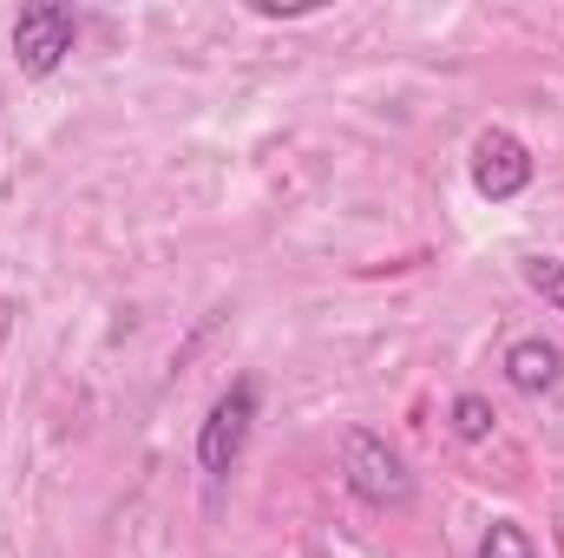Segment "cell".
Returning a JSON list of instances; mask_svg holds the SVG:
<instances>
[{
    "instance_id": "cell-7",
    "label": "cell",
    "mask_w": 564,
    "mask_h": 558,
    "mask_svg": "<svg viewBox=\"0 0 564 558\" xmlns=\"http://www.w3.org/2000/svg\"><path fill=\"white\" fill-rule=\"evenodd\" d=\"M492 401H486V395H459V401H453V433H459V440H486V433H492Z\"/></svg>"
},
{
    "instance_id": "cell-1",
    "label": "cell",
    "mask_w": 564,
    "mask_h": 558,
    "mask_svg": "<svg viewBox=\"0 0 564 558\" xmlns=\"http://www.w3.org/2000/svg\"><path fill=\"white\" fill-rule=\"evenodd\" d=\"M341 480H348V493H355L361 506H381V513L414 500L408 460H401L375 427H348V433H341Z\"/></svg>"
},
{
    "instance_id": "cell-6",
    "label": "cell",
    "mask_w": 564,
    "mask_h": 558,
    "mask_svg": "<svg viewBox=\"0 0 564 558\" xmlns=\"http://www.w3.org/2000/svg\"><path fill=\"white\" fill-rule=\"evenodd\" d=\"M479 558H539V546L525 539V526H519V519H492V526H486V539H479Z\"/></svg>"
},
{
    "instance_id": "cell-5",
    "label": "cell",
    "mask_w": 564,
    "mask_h": 558,
    "mask_svg": "<svg viewBox=\"0 0 564 558\" xmlns=\"http://www.w3.org/2000/svg\"><path fill=\"white\" fill-rule=\"evenodd\" d=\"M558 375H564V355L545 335H519V342L506 348V382H512L519 395H552Z\"/></svg>"
},
{
    "instance_id": "cell-8",
    "label": "cell",
    "mask_w": 564,
    "mask_h": 558,
    "mask_svg": "<svg viewBox=\"0 0 564 558\" xmlns=\"http://www.w3.org/2000/svg\"><path fill=\"white\" fill-rule=\"evenodd\" d=\"M525 282L564 315V257H532V264H525Z\"/></svg>"
},
{
    "instance_id": "cell-4",
    "label": "cell",
    "mask_w": 564,
    "mask_h": 558,
    "mask_svg": "<svg viewBox=\"0 0 564 558\" xmlns=\"http://www.w3.org/2000/svg\"><path fill=\"white\" fill-rule=\"evenodd\" d=\"M473 184H479V197H492V204L519 197V191L532 184V151H525V139L506 132V126H486V132L473 139Z\"/></svg>"
},
{
    "instance_id": "cell-3",
    "label": "cell",
    "mask_w": 564,
    "mask_h": 558,
    "mask_svg": "<svg viewBox=\"0 0 564 558\" xmlns=\"http://www.w3.org/2000/svg\"><path fill=\"white\" fill-rule=\"evenodd\" d=\"M73 40H79V13L59 7V0H33V7H20V20H13V60H20L26 79L59 73L66 53H73Z\"/></svg>"
},
{
    "instance_id": "cell-2",
    "label": "cell",
    "mask_w": 564,
    "mask_h": 558,
    "mask_svg": "<svg viewBox=\"0 0 564 558\" xmlns=\"http://www.w3.org/2000/svg\"><path fill=\"white\" fill-rule=\"evenodd\" d=\"M250 427H257V382L237 375V382L217 395V408L204 415V427H197V466H204L210 480H224V473L243 460Z\"/></svg>"
},
{
    "instance_id": "cell-9",
    "label": "cell",
    "mask_w": 564,
    "mask_h": 558,
    "mask_svg": "<svg viewBox=\"0 0 564 558\" xmlns=\"http://www.w3.org/2000/svg\"><path fill=\"white\" fill-rule=\"evenodd\" d=\"M13 322H20V302L0 289V348H7V335H13Z\"/></svg>"
}]
</instances>
